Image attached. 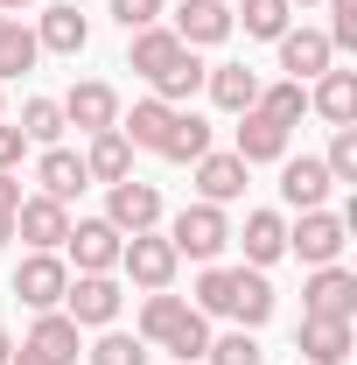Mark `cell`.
<instances>
[{
	"label": "cell",
	"instance_id": "obj_1",
	"mask_svg": "<svg viewBox=\"0 0 357 365\" xmlns=\"http://www.w3.org/2000/svg\"><path fill=\"white\" fill-rule=\"evenodd\" d=\"M169 246H176V260H218L224 246H231V218H224V204H182L176 218H169Z\"/></svg>",
	"mask_w": 357,
	"mask_h": 365
},
{
	"label": "cell",
	"instance_id": "obj_2",
	"mask_svg": "<svg viewBox=\"0 0 357 365\" xmlns=\"http://www.w3.org/2000/svg\"><path fill=\"white\" fill-rule=\"evenodd\" d=\"M343 246H351V218H336V211H302V218L287 225V253H294L302 267H336Z\"/></svg>",
	"mask_w": 357,
	"mask_h": 365
},
{
	"label": "cell",
	"instance_id": "obj_3",
	"mask_svg": "<svg viewBox=\"0 0 357 365\" xmlns=\"http://www.w3.org/2000/svg\"><path fill=\"white\" fill-rule=\"evenodd\" d=\"M119 281L112 274H70V288H63V317L78 323V330H112L119 323Z\"/></svg>",
	"mask_w": 357,
	"mask_h": 365
},
{
	"label": "cell",
	"instance_id": "obj_4",
	"mask_svg": "<svg viewBox=\"0 0 357 365\" xmlns=\"http://www.w3.org/2000/svg\"><path fill=\"white\" fill-rule=\"evenodd\" d=\"M176 246H169V232H134V239H127V246H119V274H127V281H134V288H147V295H154V288H176Z\"/></svg>",
	"mask_w": 357,
	"mask_h": 365
},
{
	"label": "cell",
	"instance_id": "obj_5",
	"mask_svg": "<svg viewBox=\"0 0 357 365\" xmlns=\"http://www.w3.org/2000/svg\"><path fill=\"white\" fill-rule=\"evenodd\" d=\"M105 225L119 232V239H134V232H154V225H161V190H154V182H140V176L105 182Z\"/></svg>",
	"mask_w": 357,
	"mask_h": 365
},
{
	"label": "cell",
	"instance_id": "obj_6",
	"mask_svg": "<svg viewBox=\"0 0 357 365\" xmlns=\"http://www.w3.org/2000/svg\"><path fill=\"white\" fill-rule=\"evenodd\" d=\"M63 288H70V260L63 253H28L14 267V295L43 317V309H63Z\"/></svg>",
	"mask_w": 357,
	"mask_h": 365
},
{
	"label": "cell",
	"instance_id": "obj_7",
	"mask_svg": "<svg viewBox=\"0 0 357 365\" xmlns=\"http://www.w3.org/2000/svg\"><path fill=\"white\" fill-rule=\"evenodd\" d=\"M119 232L105 225V218H78V225L63 232V253H70V274H112L119 267Z\"/></svg>",
	"mask_w": 357,
	"mask_h": 365
},
{
	"label": "cell",
	"instance_id": "obj_8",
	"mask_svg": "<svg viewBox=\"0 0 357 365\" xmlns=\"http://www.w3.org/2000/svg\"><path fill=\"white\" fill-rule=\"evenodd\" d=\"M302 317H336V323H357V274L336 260V267H315L309 288H302Z\"/></svg>",
	"mask_w": 357,
	"mask_h": 365
},
{
	"label": "cell",
	"instance_id": "obj_9",
	"mask_svg": "<svg viewBox=\"0 0 357 365\" xmlns=\"http://www.w3.org/2000/svg\"><path fill=\"white\" fill-rule=\"evenodd\" d=\"M56 106H63V127H78V134H105V127H119V91L105 85V78L70 85V98H56Z\"/></svg>",
	"mask_w": 357,
	"mask_h": 365
},
{
	"label": "cell",
	"instance_id": "obj_10",
	"mask_svg": "<svg viewBox=\"0 0 357 365\" xmlns=\"http://www.w3.org/2000/svg\"><path fill=\"white\" fill-rule=\"evenodd\" d=\"M14 232L28 239V253H63V232H70V204H56V197H21V211H14Z\"/></svg>",
	"mask_w": 357,
	"mask_h": 365
},
{
	"label": "cell",
	"instance_id": "obj_11",
	"mask_svg": "<svg viewBox=\"0 0 357 365\" xmlns=\"http://www.w3.org/2000/svg\"><path fill=\"white\" fill-rule=\"evenodd\" d=\"M231 7L224 0H182L176 7V43L182 49H218V43H231Z\"/></svg>",
	"mask_w": 357,
	"mask_h": 365
},
{
	"label": "cell",
	"instance_id": "obj_12",
	"mask_svg": "<svg viewBox=\"0 0 357 365\" xmlns=\"http://www.w3.org/2000/svg\"><path fill=\"white\" fill-rule=\"evenodd\" d=\"M287 134H294V127H280L273 113L245 106V113H238V148H231V155H238L245 169H252V162H287Z\"/></svg>",
	"mask_w": 357,
	"mask_h": 365
},
{
	"label": "cell",
	"instance_id": "obj_13",
	"mask_svg": "<svg viewBox=\"0 0 357 365\" xmlns=\"http://www.w3.org/2000/svg\"><path fill=\"white\" fill-rule=\"evenodd\" d=\"M329 63H336V49H329L322 29H287V36H280V71H287L294 85H315Z\"/></svg>",
	"mask_w": 357,
	"mask_h": 365
},
{
	"label": "cell",
	"instance_id": "obj_14",
	"mask_svg": "<svg viewBox=\"0 0 357 365\" xmlns=\"http://www.w3.org/2000/svg\"><path fill=\"white\" fill-rule=\"evenodd\" d=\"M329 169H322V155H302V162H280V204L287 211H322L329 204Z\"/></svg>",
	"mask_w": 357,
	"mask_h": 365
},
{
	"label": "cell",
	"instance_id": "obj_15",
	"mask_svg": "<svg viewBox=\"0 0 357 365\" xmlns=\"http://www.w3.org/2000/svg\"><path fill=\"white\" fill-rule=\"evenodd\" d=\"M294 351H302L309 365H343V359H351V323H336V317H302Z\"/></svg>",
	"mask_w": 357,
	"mask_h": 365
},
{
	"label": "cell",
	"instance_id": "obj_16",
	"mask_svg": "<svg viewBox=\"0 0 357 365\" xmlns=\"http://www.w3.org/2000/svg\"><path fill=\"white\" fill-rule=\"evenodd\" d=\"M245 176H252V169H245L238 155H218V148L196 155V197H203V204H231V197H245Z\"/></svg>",
	"mask_w": 357,
	"mask_h": 365
},
{
	"label": "cell",
	"instance_id": "obj_17",
	"mask_svg": "<svg viewBox=\"0 0 357 365\" xmlns=\"http://www.w3.org/2000/svg\"><path fill=\"white\" fill-rule=\"evenodd\" d=\"M245 246V267H273L287 253V218L280 211H245V232H231Z\"/></svg>",
	"mask_w": 357,
	"mask_h": 365
},
{
	"label": "cell",
	"instance_id": "obj_18",
	"mask_svg": "<svg viewBox=\"0 0 357 365\" xmlns=\"http://www.w3.org/2000/svg\"><path fill=\"white\" fill-rule=\"evenodd\" d=\"M309 106L329 120V127H357V71H336V63H329V71L315 78Z\"/></svg>",
	"mask_w": 357,
	"mask_h": 365
},
{
	"label": "cell",
	"instance_id": "obj_19",
	"mask_svg": "<svg viewBox=\"0 0 357 365\" xmlns=\"http://www.w3.org/2000/svg\"><path fill=\"white\" fill-rule=\"evenodd\" d=\"M85 176H91V182H127V176H134V140L119 134V127L91 134V148H85Z\"/></svg>",
	"mask_w": 357,
	"mask_h": 365
},
{
	"label": "cell",
	"instance_id": "obj_20",
	"mask_svg": "<svg viewBox=\"0 0 357 365\" xmlns=\"http://www.w3.org/2000/svg\"><path fill=\"white\" fill-rule=\"evenodd\" d=\"M36 43H43L49 56H78V49L91 43V21L78 14V0H70V7H43V21H36Z\"/></svg>",
	"mask_w": 357,
	"mask_h": 365
},
{
	"label": "cell",
	"instance_id": "obj_21",
	"mask_svg": "<svg viewBox=\"0 0 357 365\" xmlns=\"http://www.w3.org/2000/svg\"><path fill=\"white\" fill-rule=\"evenodd\" d=\"M203 91H211L218 113H245V106L260 98V71H245V63H211V71H203Z\"/></svg>",
	"mask_w": 357,
	"mask_h": 365
},
{
	"label": "cell",
	"instance_id": "obj_22",
	"mask_svg": "<svg viewBox=\"0 0 357 365\" xmlns=\"http://www.w3.org/2000/svg\"><path fill=\"white\" fill-rule=\"evenodd\" d=\"M182 323H189V302H182V295H169V288H154V295H147V302H140V344H154V351H161V344H169V337H176Z\"/></svg>",
	"mask_w": 357,
	"mask_h": 365
},
{
	"label": "cell",
	"instance_id": "obj_23",
	"mask_svg": "<svg viewBox=\"0 0 357 365\" xmlns=\"http://www.w3.org/2000/svg\"><path fill=\"white\" fill-rule=\"evenodd\" d=\"M176 56H182L176 29H161V21H154V29H134V49H127V71H140V78L154 85V78H161V71H169Z\"/></svg>",
	"mask_w": 357,
	"mask_h": 365
},
{
	"label": "cell",
	"instance_id": "obj_24",
	"mask_svg": "<svg viewBox=\"0 0 357 365\" xmlns=\"http://www.w3.org/2000/svg\"><path fill=\"white\" fill-rule=\"evenodd\" d=\"M154 155H161V162H196V155H211V120L189 113V106H176V120H169V134H161Z\"/></svg>",
	"mask_w": 357,
	"mask_h": 365
},
{
	"label": "cell",
	"instance_id": "obj_25",
	"mask_svg": "<svg viewBox=\"0 0 357 365\" xmlns=\"http://www.w3.org/2000/svg\"><path fill=\"white\" fill-rule=\"evenodd\" d=\"M36 182H43V197H56V204H70L78 190H85V155H70V148H43V162H36Z\"/></svg>",
	"mask_w": 357,
	"mask_h": 365
},
{
	"label": "cell",
	"instance_id": "obj_26",
	"mask_svg": "<svg viewBox=\"0 0 357 365\" xmlns=\"http://www.w3.org/2000/svg\"><path fill=\"white\" fill-rule=\"evenodd\" d=\"M169 120H176V106H161V98L147 91L134 113H119V134L134 140V148H147V155H154V148H161V134H169Z\"/></svg>",
	"mask_w": 357,
	"mask_h": 365
},
{
	"label": "cell",
	"instance_id": "obj_27",
	"mask_svg": "<svg viewBox=\"0 0 357 365\" xmlns=\"http://www.w3.org/2000/svg\"><path fill=\"white\" fill-rule=\"evenodd\" d=\"M21 344H36V351H43V359H56V365H70V359H78V323L63 317V309H43V317H36V330H28V337H21Z\"/></svg>",
	"mask_w": 357,
	"mask_h": 365
},
{
	"label": "cell",
	"instance_id": "obj_28",
	"mask_svg": "<svg viewBox=\"0 0 357 365\" xmlns=\"http://www.w3.org/2000/svg\"><path fill=\"white\" fill-rule=\"evenodd\" d=\"M196 91H203V63H196V49H182L176 63L154 78V98H161V106H189Z\"/></svg>",
	"mask_w": 357,
	"mask_h": 365
},
{
	"label": "cell",
	"instance_id": "obj_29",
	"mask_svg": "<svg viewBox=\"0 0 357 365\" xmlns=\"http://www.w3.org/2000/svg\"><path fill=\"white\" fill-rule=\"evenodd\" d=\"M36 56H43L36 29H21V21H0V85H7V78H21V71H36Z\"/></svg>",
	"mask_w": 357,
	"mask_h": 365
},
{
	"label": "cell",
	"instance_id": "obj_30",
	"mask_svg": "<svg viewBox=\"0 0 357 365\" xmlns=\"http://www.w3.org/2000/svg\"><path fill=\"white\" fill-rule=\"evenodd\" d=\"M231 21H245V36H260V43H280L287 21H294V7H287V0H245Z\"/></svg>",
	"mask_w": 357,
	"mask_h": 365
},
{
	"label": "cell",
	"instance_id": "obj_31",
	"mask_svg": "<svg viewBox=\"0 0 357 365\" xmlns=\"http://www.w3.org/2000/svg\"><path fill=\"white\" fill-rule=\"evenodd\" d=\"M14 127L28 134V148H56V140H63V106H56V98H28Z\"/></svg>",
	"mask_w": 357,
	"mask_h": 365
},
{
	"label": "cell",
	"instance_id": "obj_32",
	"mask_svg": "<svg viewBox=\"0 0 357 365\" xmlns=\"http://www.w3.org/2000/svg\"><path fill=\"white\" fill-rule=\"evenodd\" d=\"M91 365H147L154 359V344H140L134 330H98V344L85 351Z\"/></svg>",
	"mask_w": 357,
	"mask_h": 365
},
{
	"label": "cell",
	"instance_id": "obj_33",
	"mask_svg": "<svg viewBox=\"0 0 357 365\" xmlns=\"http://www.w3.org/2000/svg\"><path fill=\"white\" fill-rule=\"evenodd\" d=\"M260 113H273L280 127H294L302 113H309V85H294V78H280V85H260V98H252Z\"/></svg>",
	"mask_w": 357,
	"mask_h": 365
},
{
	"label": "cell",
	"instance_id": "obj_34",
	"mask_svg": "<svg viewBox=\"0 0 357 365\" xmlns=\"http://www.w3.org/2000/svg\"><path fill=\"white\" fill-rule=\"evenodd\" d=\"M211 365H267V351H260V337L252 330H231V337H211V351H203Z\"/></svg>",
	"mask_w": 357,
	"mask_h": 365
},
{
	"label": "cell",
	"instance_id": "obj_35",
	"mask_svg": "<svg viewBox=\"0 0 357 365\" xmlns=\"http://www.w3.org/2000/svg\"><path fill=\"white\" fill-rule=\"evenodd\" d=\"M322 169H329V182H357V127H336V134H329Z\"/></svg>",
	"mask_w": 357,
	"mask_h": 365
},
{
	"label": "cell",
	"instance_id": "obj_36",
	"mask_svg": "<svg viewBox=\"0 0 357 365\" xmlns=\"http://www.w3.org/2000/svg\"><path fill=\"white\" fill-rule=\"evenodd\" d=\"M161 351H169V359H203V351H211V317H196V309H189V323H182L176 337H169V344H161Z\"/></svg>",
	"mask_w": 357,
	"mask_h": 365
},
{
	"label": "cell",
	"instance_id": "obj_37",
	"mask_svg": "<svg viewBox=\"0 0 357 365\" xmlns=\"http://www.w3.org/2000/svg\"><path fill=\"white\" fill-rule=\"evenodd\" d=\"M329 49H357V0H329Z\"/></svg>",
	"mask_w": 357,
	"mask_h": 365
},
{
	"label": "cell",
	"instance_id": "obj_38",
	"mask_svg": "<svg viewBox=\"0 0 357 365\" xmlns=\"http://www.w3.org/2000/svg\"><path fill=\"white\" fill-rule=\"evenodd\" d=\"M161 7H169V0H112V21L134 36V29H154V21H161Z\"/></svg>",
	"mask_w": 357,
	"mask_h": 365
},
{
	"label": "cell",
	"instance_id": "obj_39",
	"mask_svg": "<svg viewBox=\"0 0 357 365\" xmlns=\"http://www.w3.org/2000/svg\"><path fill=\"white\" fill-rule=\"evenodd\" d=\"M21 155H28V134H21V127H7V120H0V169H14V162H21Z\"/></svg>",
	"mask_w": 357,
	"mask_h": 365
},
{
	"label": "cell",
	"instance_id": "obj_40",
	"mask_svg": "<svg viewBox=\"0 0 357 365\" xmlns=\"http://www.w3.org/2000/svg\"><path fill=\"white\" fill-rule=\"evenodd\" d=\"M21 211V182H14V169H0V218H14Z\"/></svg>",
	"mask_w": 357,
	"mask_h": 365
},
{
	"label": "cell",
	"instance_id": "obj_41",
	"mask_svg": "<svg viewBox=\"0 0 357 365\" xmlns=\"http://www.w3.org/2000/svg\"><path fill=\"white\" fill-rule=\"evenodd\" d=\"M7 365H56V359H43L36 344H21V351H14V359H7Z\"/></svg>",
	"mask_w": 357,
	"mask_h": 365
},
{
	"label": "cell",
	"instance_id": "obj_42",
	"mask_svg": "<svg viewBox=\"0 0 357 365\" xmlns=\"http://www.w3.org/2000/svg\"><path fill=\"white\" fill-rule=\"evenodd\" d=\"M7 359H14V337H7V330H0V365H7Z\"/></svg>",
	"mask_w": 357,
	"mask_h": 365
},
{
	"label": "cell",
	"instance_id": "obj_43",
	"mask_svg": "<svg viewBox=\"0 0 357 365\" xmlns=\"http://www.w3.org/2000/svg\"><path fill=\"white\" fill-rule=\"evenodd\" d=\"M14 7H36V0H0V14H14Z\"/></svg>",
	"mask_w": 357,
	"mask_h": 365
},
{
	"label": "cell",
	"instance_id": "obj_44",
	"mask_svg": "<svg viewBox=\"0 0 357 365\" xmlns=\"http://www.w3.org/2000/svg\"><path fill=\"white\" fill-rule=\"evenodd\" d=\"M7 239H14V218H0V246H7Z\"/></svg>",
	"mask_w": 357,
	"mask_h": 365
},
{
	"label": "cell",
	"instance_id": "obj_45",
	"mask_svg": "<svg viewBox=\"0 0 357 365\" xmlns=\"http://www.w3.org/2000/svg\"><path fill=\"white\" fill-rule=\"evenodd\" d=\"M287 7H315V0H287Z\"/></svg>",
	"mask_w": 357,
	"mask_h": 365
},
{
	"label": "cell",
	"instance_id": "obj_46",
	"mask_svg": "<svg viewBox=\"0 0 357 365\" xmlns=\"http://www.w3.org/2000/svg\"><path fill=\"white\" fill-rule=\"evenodd\" d=\"M0 21H7V14H0Z\"/></svg>",
	"mask_w": 357,
	"mask_h": 365
}]
</instances>
